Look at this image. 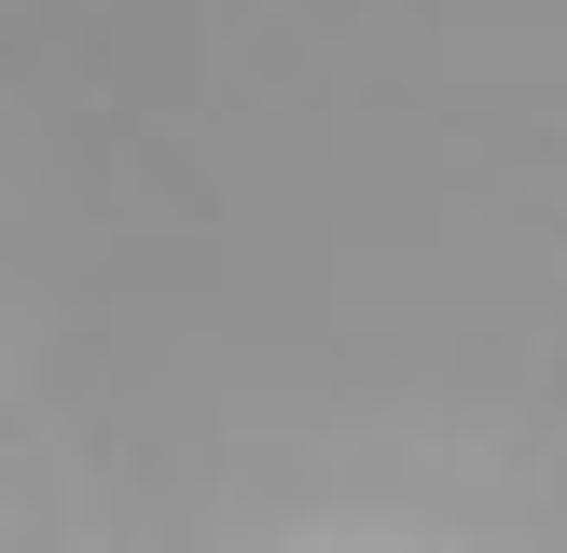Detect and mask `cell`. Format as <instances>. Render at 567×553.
I'll return each mask as SVG.
<instances>
[]
</instances>
